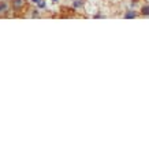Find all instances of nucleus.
<instances>
[{
    "label": "nucleus",
    "instance_id": "f257e3e1",
    "mask_svg": "<svg viewBox=\"0 0 149 149\" xmlns=\"http://www.w3.org/2000/svg\"><path fill=\"white\" fill-rule=\"evenodd\" d=\"M13 5L15 10H19L25 5V0H13Z\"/></svg>",
    "mask_w": 149,
    "mask_h": 149
},
{
    "label": "nucleus",
    "instance_id": "f03ea898",
    "mask_svg": "<svg viewBox=\"0 0 149 149\" xmlns=\"http://www.w3.org/2000/svg\"><path fill=\"white\" fill-rule=\"evenodd\" d=\"M135 16H137V11H134V10H129V11H126V14H124L126 19H133Z\"/></svg>",
    "mask_w": 149,
    "mask_h": 149
},
{
    "label": "nucleus",
    "instance_id": "7ed1b4c3",
    "mask_svg": "<svg viewBox=\"0 0 149 149\" xmlns=\"http://www.w3.org/2000/svg\"><path fill=\"white\" fill-rule=\"evenodd\" d=\"M82 5H83V0H74L73 2V7L75 10H78L79 7H82Z\"/></svg>",
    "mask_w": 149,
    "mask_h": 149
},
{
    "label": "nucleus",
    "instance_id": "20e7f679",
    "mask_svg": "<svg viewBox=\"0 0 149 149\" xmlns=\"http://www.w3.org/2000/svg\"><path fill=\"white\" fill-rule=\"evenodd\" d=\"M32 3L37 4L38 8H45V2H44V0H32Z\"/></svg>",
    "mask_w": 149,
    "mask_h": 149
},
{
    "label": "nucleus",
    "instance_id": "39448f33",
    "mask_svg": "<svg viewBox=\"0 0 149 149\" xmlns=\"http://www.w3.org/2000/svg\"><path fill=\"white\" fill-rule=\"evenodd\" d=\"M141 15H144V16H146V15H149V4H146V5H144V7L141 8Z\"/></svg>",
    "mask_w": 149,
    "mask_h": 149
},
{
    "label": "nucleus",
    "instance_id": "423d86ee",
    "mask_svg": "<svg viewBox=\"0 0 149 149\" xmlns=\"http://www.w3.org/2000/svg\"><path fill=\"white\" fill-rule=\"evenodd\" d=\"M5 8H7V4H5V3H0V13L4 11Z\"/></svg>",
    "mask_w": 149,
    "mask_h": 149
},
{
    "label": "nucleus",
    "instance_id": "0eeeda50",
    "mask_svg": "<svg viewBox=\"0 0 149 149\" xmlns=\"http://www.w3.org/2000/svg\"><path fill=\"white\" fill-rule=\"evenodd\" d=\"M53 2H58V0H53Z\"/></svg>",
    "mask_w": 149,
    "mask_h": 149
}]
</instances>
